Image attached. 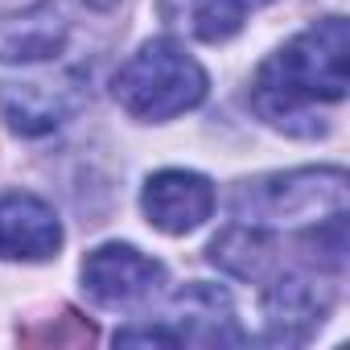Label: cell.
Instances as JSON below:
<instances>
[{"instance_id":"1","label":"cell","mask_w":350,"mask_h":350,"mask_svg":"<svg viewBox=\"0 0 350 350\" xmlns=\"http://www.w3.org/2000/svg\"><path fill=\"white\" fill-rule=\"evenodd\" d=\"M350 29L346 17H325L297 33L284 50H276L252 83V107L280 132L317 136L321 124L313 120L317 103L346 99L350 75Z\"/></svg>"},{"instance_id":"2","label":"cell","mask_w":350,"mask_h":350,"mask_svg":"<svg viewBox=\"0 0 350 350\" xmlns=\"http://www.w3.org/2000/svg\"><path fill=\"white\" fill-rule=\"evenodd\" d=\"M111 95L132 120L161 124L206 99V70L173 38H152L116 70Z\"/></svg>"},{"instance_id":"3","label":"cell","mask_w":350,"mask_h":350,"mask_svg":"<svg viewBox=\"0 0 350 350\" xmlns=\"http://www.w3.org/2000/svg\"><path fill=\"white\" fill-rule=\"evenodd\" d=\"M239 223L252 227H317L346 215V169H293L268 173L235 190L231 202Z\"/></svg>"},{"instance_id":"4","label":"cell","mask_w":350,"mask_h":350,"mask_svg":"<svg viewBox=\"0 0 350 350\" xmlns=\"http://www.w3.org/2000/svg\"><path fill=\"white\" fill-rule=\"evenodd\" d=\"M165 268L132 243H99L83 260V293L103 309H132L161 293Z\"/></svg>"},{"instance_id":"5","label":"cell","mask_w":350,"mask_h":350,"mask_svg":"<svg viewBox=\"0 0 350 350\" xmlns=\"http://www.w3.org/2000/svg\"><path fill=\"white\" fill-rule=\"evenodd\" d=\"M83 107L79 75L62 79H17L0 83V116L21 136H46Z\"/></svg>"},{"instance_id":"6","label":"cell","mask_w":350,"mask_h":350,"mask_svg":"<svg viewBox=\"0 0 350 350\" xmlns=\"http://www.w3.org/2000/svg\"><path fill=\"white\" fill-rule=\"evenodd\" d=\"M140 206L165 235H190L215 215V186L190 169H161L144 182Z\"/></svg>"},{"instance_id":"7","label":"cell","mask_w":350,"mask_h":350,"mask_svg":"<svg viewBox=\"0 0 350 350\" xmlns=\"http://www.w3.org/2000/svg\"><path fill=\"white\" fill-rule=\"evenodd\" d=\"M169 342H194V346H227V342H243L239 325H235V309L231 297L223 288L211 284H186L178 297L169 301V313L161 317Z\"/></svg>"},{"instance_id":"8","label":"cell","mask_w":350,"mask_h":350,"mask_svg":"<svg viewBox=\"0 0 350 350\" xmlns=\"http://www.w3.org/2000/svg\"><path fill=\"white\" fill-rule=\"evenodd\" d=\"M329 309V288L309 272H276L264 288V321L272 342H305Z\"/></svg>"},{"instance_id":"9","label":"cell","mask_w":350,"mask_h":350,"mask_svg":"<svg viewBox=\"0 0 350 350\" xmlns=\"http://www.w3.org/2000/svg\"><path fill=\"white\" fill-rule=\"evenodd\" d=\"M62 247V223L58 215L33 198V194H9L0 198V256L5 260H50Z\"/></svg>"},{"instance_id":"10","label":"cell","mask_w":350,"mask_h":350,"mask_svg":"<svg viewBox=\"0 0 350 350\" xmlns=\"http://www.w3.org/2000/svg\"><path fill=\"white\" fill-rule=\"evenodd\" d=\"M66 46V21L54 5H33L0 21V62H46Z\"/></svg>"},{"instance_id":"11","label":"cell","mask_w":350,"mask_h":350,"mask_svg":"<svg viewBox=\"0 0 350 350\" xmlns=\"http://www.w3.org/2000/svg\"><path fill=\"white\" fill-rule=\"evenodd\" d=\"M239 5H243V9L252 13V9H260V5H268V0H239Z\"/></svg>"},{"instance_id":"12","label":"cell","mask_w":350,"mask_h":350,"mask_svg":"<svg viewBox=\"0 0 350 350\" xmlns=\"http://www.w3.org/2000/svg\"><path fill=\"white\" fill-rule=\"evenodd\" d=\"M91 5H95V9H107V5H111V0H91Z\"/></svg>"}]
</instances>
